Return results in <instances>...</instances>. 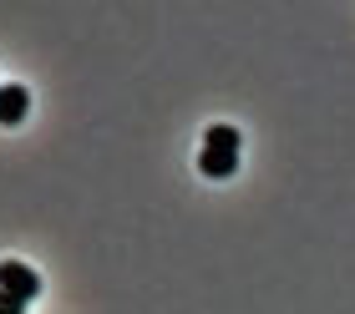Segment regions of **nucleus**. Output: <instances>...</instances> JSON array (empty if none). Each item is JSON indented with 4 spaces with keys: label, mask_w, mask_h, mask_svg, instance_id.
<instances>
[{
    "label": "nucleus",
    "mask_w": 355,
    "mask_h": 314,
    "mask_svg": "<svg viewBox=\"0 0 355 314\" xmlns=\"http://www.w3.org/2000/svg\"><path fill=\"white\" fill-rule=\"evenodd\" d=\"M0 314H26V299L10 294V289H0Z\"/></svg>",
    "instance_id": "obj_4"
},
{
    "label": "nucleus",
    "mask_w": 355,
    "mask_h": 314,
    "mask_svg": "<svg viewBox=\"0 0 355 314\" xmlns=\"http://www.w3.org/2000/svg\"><path fill=\"white\" fill-rule=\"evenodd\" d=\"M239 147H244L239 127H229V122L208 127V132H203V152H198V173H203V177H234Z\"/></svg>",
    "instance_id": "obj_1"
},
{
    "label": "nucleus",
    "mask_w": 355,
    "mask_h": 314,
    "mask_svg": "<svg viewBox=\"0 0 355 314\" xmlns=\"http://www.w3.org/2000/svg\"><path fill=\"white\" fill-rule=\"evenodd\" d=\"M0 289L21 294V299L31 304V299L41 294V274L31 269V263H21V259H0Z\"/></svg>",
    "instance_id": "obj_2"
},
{
    "label": "nucleus",
    "mask_w": 355,
    "mask_h": 314,
    "mask_svg": "<svg viewBox=\"0 0 355 314\" xmlns=\"http://www.w3.org/2000/svg\"><path fill=\"white\" fill-rule=\"evenodd\" d=\"M26 112H31V91L21 81H0V127L26 122Z\"/></svg>",
    "instance_id": "obj_3"
}]
</instances>
